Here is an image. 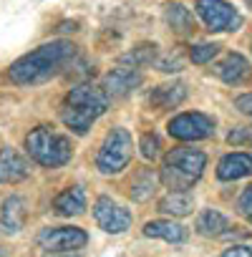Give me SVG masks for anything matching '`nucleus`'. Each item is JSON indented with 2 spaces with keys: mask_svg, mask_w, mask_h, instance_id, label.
<instances>
[{
  "mask_svg": "<svg viewBox=\"0 0 252 257\" xmlns=\"http://www.w3.org/2000/svg\"><path fill=\"white\" fill-rule=\"evenodd\" d=\"M76 56V46L68 41H51L31 53H26L23 58H18L8 76L13 83L18 86H33V83H43L48 78H53L56 73L63 71V66Z\"/></svg>",
  "mask_w": 252,
  "mask_h": 257,
  "instance_id": "1",
  "label": "nucleus"
},
{
  "mask_svg": "<svg viewBox=\"0 0 252 257\" xmlns=\"http://www.w3.org/2000/svg\"><path fill=\"white\" fill-rule=\"evenodd\" d=\"M106 106H108V96L101 88L81 83V86L68 91L66 106L61 111V118H63V123L71 128L73 134L83 137L91 128V123L106 111Z\"/></svg>",
  "mask_w": 252,
  "mask_h": 257,
  "instance_id": "2",
  "label": "nucleus"
},
{
  "mask_svg": "<svg viewBox=\"0 0 252 257\" xmlns=\"http://www.w3.org/2000/svg\"><path fill=\"white\" fill-rule=\"evenodd\" d=\"M204 164H207V157L199 149H172L164 157L159 177L172 192H184L202 177Z\"/></svg>",
  "mask_w": 252,
  "mask_h": 257,
  "instance_id": "3",
  "label": "nucleus"
},
{
  "mask_svg": "<svg viewBox=\"0 0 252 257\" xmlns=\"http://www.w3.org/2000/svg\"><path fill=\"white\" fill-rule=\"evenodd\" d=\"M26 152L41 167H63L71 162L73 147L63 134L53 132L51 126H38L26 137Z\"/></svg>",
  "mask_w": 252,
  "mask_h": 257,
  "instance_id": "4",
  "label": "nucleus"
},
{
  "mask_svg": "<svg viewBox=\"0 0 252 257\" xmlns=\"http://www.w3.org/2000/svg\"><path fill=\"white\" fill-rule=\"evenodd\" d=\"M132 134L126 128H113L106 137L98 157H96V167L101 174H118L129 167L132 162Z\"/></svg>",
  "mask_w": 252,
  "mask_h": 257,
  "instance_id": "5",
  "label": "nucleus"
},
{
  "mask_svg": "<svg viewBox=\"0 0 252 257\" xmlns=\"http://www.w3.org/2000/svg\"><path fill=\"white\" fill-rule=\"evenodd\" d=\"M197 13L204 21V26L214 33L237 31L242 26V16L224 0H197Z\"/></svg>",
  "mask_w": 252,
  "mask_h": 257,
  "instance_id": "6",
  "label": "nucleus"
},
{
  "mask_svg": "<svg viewBox=\"0 0 252 257\" xmlns=\"http://www.w3.org/2000/svg\"><path fill=\"white\" fill-rule=\"evenodd\" d=\"M169 137L179 139V142H197V139H207L214 132V121L199 111L192 113H179L169 121Z\"/></svg>",
  "mask_w": 252,
  "mask_h": 257,
  "instance_id": "7",
  "label": "nucleus"
},
{
  "mask_svg": "<svg viewBox=\"0 0 252 257\" xmlns=\"http://www.w3.org/2000/svg\"><path fill=\"white\" fill-rule=\"evenodd\" d=\"M86 242L88 237L78 227H48L38 234V244L46 252H71V249H81Z\"/></svg>",
  "mask_w": 252,
  "mask_h": 257,
  "instance_id": "8",
  "label": "nucleus"
},
{
  "mask_svg": "<svg viewBox=\"0 0 252 257\" xmlns=\"http://www.w3.org/2000/svg\"><path fill=\"white\" fill-rule=\"evenodd\" d=\"M93 217L98 222V227L108 234H121L132 227V212L118 207L116 202H111L108 197H98L93 204Z\"/></svg>",
  "mask_w": 252,
  "mask_h": 257,
  "instance_id": "9",
  "label": "nucleus"
},
{
  "mask_svg": "<svg viewBox=\"0 0 252 257\" xmlns=\"http://www.w3.org/2000/svg\"><path fill=\"white\" fill-rule=\"evenodd\" d=\"M142 73L137 68H113L111 73H106L103 78V93L106 96H126L129 91L142 86Z\"/></svg>",
  "mask_w": 252,
  "mask_h": 257,
  "instance_id": "10",
  "label": "nucleus"
},
{
  "mask_svg": "<svg viewBox=\"0 0 252 257\" xmlns=\"http://www.w3.org/2000/svg\"><path fill=\"white\" fill-rule=\"evenodd\" d=\"M31 174L28 162L13 149V147H3L0 149V184H13L21 182Z\"/></svg>",
  "mask_w": 252,
  "mask_h": 257,
  "instance_id": "11",
  "label": "nucleus"
},
{
  "mask_svg": "<svg viewBox=\"0 0 252 257\" xmlns=\"http://www.w3.org/2000/svg\"><path fill=\"white\" fill-rule=\"evenodd\" d=\"M249 174H252V154H244V152L227 154L217 164V177L222 182H234V179H242Z\"/></svg>",
  "mask_w": 252,
  "mask_h": 257,
  "instance_id": "12",
  "label": "nucleus"
},
{
  "mask_svg": "<svg viewBox=\"0 0 252 257\" xmlns=\"http://www.w3.org/2000/svg\"><path fill=\"white\" fill-rule=\"evenodd\" d=\"M214 73H217L224 83L237 86V83H244V81L249 78V63H247L244 56H239V53H229L222 63L214 66Z\"/></svg>",
  "mask_w": 252,
  "mask_h": 257,
  "instance_id": "13",
  "label": "nucleus"
},
{
  "mask_svg": "<svg viewBox=\"0 0 252 257\" xmlns=\"http://www.w3.org/2000/svg\"><path fill=\"white\" fill-rule=\"evenodd\" d=\"M184 98H187V86L179 83V81H172V83L157 86V88L149 93V106H154L157 111H164V108L179 106Z\"/></svg>",
  "mask_w": 252,
  "mask_h": 257,
  "instance_id": "14",
  "label": "nucleus"
},
{
  "mask_svg": "<svg viewBox=\"0 0 252 257\" xmlns=\"http://www.w3.org/2000/svg\"><path fill=\"white\" fill-rule=\"evenodd\" d=\"M26 224V202L21 197H8L0 209V229L6 234H18Z\"/></svg>",
  "mask_w": 252,
  "mask_h": 257,
  "instance_id": "15",
  "label": "nucleus"
},
{
  "mask_svg": "<svg viewBox=\"0 0 252 257\" xmlns=\"http://www.w3.org/2000/svg\"><path fill=\"white\" fill-rule=\"evenodd\" d=\"M144 234L177 244V242H184L189 237V229L184 224H179V222H172V219H157V222H147L144 224Z\"/></svg>",
  "mask_w": 252,
  "mask_h": 257,
  "instance_id": "16",
  "label": "nucleus"
},
{
  "mask_svg": "<svg viewBox=\"0 0 252 257\" xmlns=\"http://www.w3.org/2000/svg\"><path fill=\"white\" fill-rule=\"evenodd\" d=\"M53 209H56V214H61V217H76V214H83V209H86V192H83V187L63 189V192L56 197Z\"/></svg>",
  "mask_w": 252,
  "mask_h": 257,
  "instance_id": "17",
  "label": "nucleus"
},
{
  "mask_svg": "<svg viewBox=\"0 0 252 257\" xmlns=\"http://www.w3.org/2000/svg\"><path fill=\"white\" fill-rule=\"evenodd\" d=\"M164 21H167V26H169L174 33H179V36H187V33L194 31V18H192V13H189L182 3H169L167 11H164Z\"/></svg>",
  "mask_w": 252,
  "mask_h": 257,
  "instance_id": "18",
  "label": "nucleus"
},
{
  "mask_svg": "<svg viewBox=\"0 0 252 257\" xmlns=\"http://www.w3.org/2000/svg\"><path fill=\"white\" fill-rule=\"evenodd\" d=\"M227 227H229L227 217L217 209H204L197 217V232L204 237H222V234H227Z\"/></svg>",
  "mask_w": 252,
  "mask_h": 257,
  "instance_id": "19",
  "label": "nucleus"
},
{
  "mask_svg": "<svg viewBox=\"0 0 252 257\" xmlns=\"http://www.w3.org/2000/svg\"><path fill=\"white\" fill-rule=\"evenodd\" d=\"M192 197L187 192H169L167 197L159 199V212L172 214V217H184L192 212Z\"/></svg>",
  "mask_w": 252,
  "mask_h": 257,
  "instance_id": "20",
  "label": "nucleus"
},
{
  "mask_svg": "<svg viewBox=\"0 0 252 257\" xmlns=\"http://www.w3.org/2000/svg\"><path fill=\"white\" fill-rule=\"evenodd\" d=\"M154 187H157V177L152 174V169H142V172L132 179L129 194H132L137 202H144V199H149V197L154 194Z\"/></svg>",
  "mask_w": 252,
  "mask_h": 257,
  "instance_id": "21",
  "label": "nucleus"
},
{
  "mask_svg": "<svg viewBox=\"0 0 252 257\" xmlns=\"http://www.w3.org/2000/svg\"><path fill=\"white\" fill-rule=\"evenodd\" d=\"M154 58H157V46H154V43H152V46L144 43V46H137L132 53H126L123 61H129L132 68H139V66H149Z\"/></svg>",
  "mask_w": 252,
  "mask_h": 257,
  "instance_id": "22",
  "label": "nucleus"
},
{
  "mask_svg": "<svg viewBox=\"0 0 252 257\" xmlns=\"http://www.w3.org/2000/svg\"><path fill=\"white\" fill-rule=\"evenodd\" d=\"M217 51H219L217 43H199V46H192L189 58H192V63H207L217 56Z\"/></svg>",
  "mask_w": 252,
  "mask_h": 257,
  "instance_id": "23",
  "label": "nucleus"
},
{
  "mask_svg": "<svg viewBox=\"0 0 252 257\" xmlns=\"http://www.w3.org/2000/svg\"><path fill=\"white\" fill-rule=\"evenodd\" d=\"M159 149H162V142H159V137L154 132L142 137V154H144V159H157Z\"/></svg>",
  "mask_w": 252,
  "mask_h": 257,
  "instance_id": "24",
  "label": "nucleus"
},
{
  "mask_svg": "<svg viewBox=\"0 0 252 257\" xmlns=\"http://www.w3.org/2000/svg\"><path fill=\"white\" fill-rule=\"evenodd\" d=\"M227 142L232 147H242V144L252 147V128H232V132L227 134Z\"/></svg>",
  "mask_w": 252,
  "mask_h": 257,
  "instance_id": "25",
  "label": "nucleus"
},
{
  "mask_svg": "<svg viewBox=\"0 0 252 257\" xmlns=\"http://www.w3.org/2000/svg\"><path fill=\"white\" fill-rule=\"evenodd\" d=\"M237 207H239V212H242L244 217H249V219H252V184H249V187H244V192L239 194Z\"/></svg>",
  "mask_w": 252,
  "mask_h": 257,
  "instance_id": "26",
  "label": "nucleus"
},
{
  "mask_svg": "<svg viewBox=\"0 0 252 257\" xmlns=\"http://www.w3.org/2000/svg\"><path fill=\"white\" fill-rule=\"evenodd\" d=\"M159 71H164V73H174V71H182V61L177 58V56H167V58H162L159 63Z\"/></svg>",
  "mask_w": 252,
  "mask_h": 257,
  "instance_id": "27",
  "label": "nucleus"
},
{
  "mask_svg": "<svg viewBox=\"0 0 252 257\" xmlns=\"http://www.w3.org/2000/svg\"><path fill=\"white\" fill-rule=\"evenodd\" d=\"M222 257H252V247H247V244H234V247L224 249Z\"/></svg>",
  "mask_w": 252,
  "mask_h": 257,
  "instance_id": "28",
  "label": "nucleus"
},
{
  "mask_svg": "<svg viewBox=\"0 0 252 257\" xmlns=\"http://www.w3.org/2000/svg\"><path fill=\"white\" fill-rule=\"evenodd\" d=\"M234 106H237L242 113L252 116V93H244V96H239V98L234 101Z\"/></svg>",
  "mask_w": 252,
  "mask_h": 257,
  "instance_id": "29",
  "label": "nucleus"
},
{
  "mask_svg": "<svg viewBox=\"0 0 252 257\" xmlns=\"http://www.w3.org/2000/svg\"><path fill=\"white\" fill-rule=\"evenodd\" d=\"M247 6H249V8H252V0H247Z\"/></svg>",
  "mask_w": 252,
  "mask_h": 257,
  "instance_id": "30",
  "label": "nucleus"
},
{
  "mask_svg": "<svg viewBox=\"0 0 252 257\" xmlns=\"http://www.w3.org/2000/svg\"><path fill=\"white\" fill-rule=\"evenodd\" d=\"M58 257H71V254H58Z\"/></svg>",
  "mask_w": 252,
  "mask_h": 257,
  "instance_id": "31",
  "label": "nucleus"
}]
</instances>
